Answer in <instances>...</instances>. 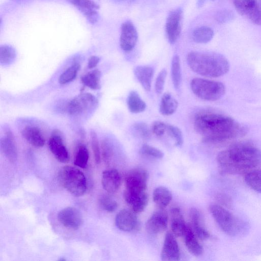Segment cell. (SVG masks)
Here are the masks:
<instances>
[{
    "label": "cell",
    "instance_id": "obj_1",
    "mask_svg": "<svg viewBox=\"0 0 261 261\" xmlns=\"http://www.w3.org/2000/svg\"><path fill=\"white\" fill-rule=\"evenodd\" d=\"M194 127L207 144H217L240 138L247 132V127L227 115L204 112L197 114Z\"/></svg>",
    "mask_w": 261,
    "mask_h": 261
},
{
    "label": "cell",
    "instance_id": "obj_2",
    "mask_svg": "<svg viewBox=\"0 0 261 261\" xmlns=\"http://www.w3.org/2000/svg\"><path fill=\"white\" fill-rule=\"evenodd\" d=\"M217 162L222 173H247L261 164V150L248 142L237 143L220 152Z\"/></svg>",
    "mask_w": 261,
    "mask_h": 261
},
{
    "label": "cell",
    "instance_id": "obj_3",
    "mask_svg": "<svg viewBox=\"0 0 261 261\" xmlns=\"http://www.w3.org/2000/svg\"><path fill=\"white\" fill-rule=\"evenodd\" d=\"M187 62L194 72L208 77L221 76L229 69L227 59L217 53L191 51L187 56Z\"/></svg>",
    "mask_w": 261,
    "mask_h": 261
},
{
    "label": "cell",
    "instance_id": "obj_4",
    "mask_svg": "<svg viewBox=\"0 0 261 261\" xmlns=\"http://www.w3.org/2000/svg\"><path fill=\"white\" fill-rule=\"evenodd\" d=\"M209 210L218 225L227 234L237 236L243 233L246 230V224L222 205L211 204Z\"/></svg>",
    "mask_w": 261,
    "mask_h": 261
},
{
    "label": "cell",
    "instance_id": "obj_5",
    "mask_svg": "<svg viewBox=\"0 0 261 261\" xmlns=\"http://www.w3.org/2000/svg\"><path fill=\"white\" fill-rule=\"evenodd\" d=\"M58 176L62 186L72 195L79 197L86 192V178L79 169L70 166L63 167L59 170Z\"/></svg>",
    "mask_w": 261,
    "mask_h": 261
},
{
    "label": "cell",
    "instance_id": "obj_6",
    "mask_svg": "<svg viewBox=\"0 0 261 261\" xmlns=\"http://www.w3.org/2000/svg\"><path fill=\"white\" fill-rule=\"evenodd\" d=\"M193 93L200 99L207 101H216L225 94L224 85L220 82L196 77L190 84Z\"/></svg>",
    "mask_w": 261,
    "mask_h": 261
},
{
    "label": "cell",
    "instance_id": "obj_7",
    "mask_svg": "<svg viewBox=\"0 0 261 261\" xmlns=\"http://www.w3.org/2000/svg\"><path fill=\"white\" fill-rule=\"evenodd\" d=\"M98 104L96 97L90 93H82L70 100L66 106L70 115L79 116L93 110Z\"/></svg>",
    "mask_w": 261,
    "mask_h": 261
},
{
    "label": "cell",
    "instance_id": "obj_8",
    "mask_svg": "<svg viewBox=\"0 0 261 261\" xmlns=\"http://www.w3.org/2000/svg\"><path fill=\"white\" fill-rule=\"evenodd\" d=\"M148 173L142 168H135L127 172L124 181L125 190L134 192H142L146 190Z\"/></svg>",
    "mask_w": 261,
    "mask_h": 261
},
{
    "label": "cell",
    "instance_id": "obj_9",
    "mask_svg": "<svg viewBox=\"0 0 261 261\" xmlns=\"http://www.w3.org/2000/svg\"><path fill=\"white\" fill-rule=\"evenodd\" d=\"M237 11L252 23L261 25V7L256 0H233Z\"/></svg>",
    "mask_w": 261,
    "mask_h": 261
},
{
    "label": "cell",
    "instance_id": "obj_10",
    "mask_svg": "<svg viewBox=\"0 0 261 261\" xmlns=\"http://www.w3.org/2000/svg\"><path fill=\"white\" fill-rule=\"evenodd\" d=\"M115 222L117 227L123 231H137L140 228L139 220L131 210H121L116 216Z\"/></svg>",
    "mask_w": 261,
    "mask_h": 261
},
{
    "label": "cell",
    "instance_id": "obj_11",
    "mask_svg": "<svg viewBox=\"0 0 261 261\" xmlns=\"http://www.w3.org/2000/svg\"><path fill=\"white\" fill-rule=\"evenodd\" d=\"M182 11L178 8L169 14L166 22L165 30L169 42L174 43L180 36L181 30Z\"/></svg>",
    "mask_w": 261,
    "mask_h": 261
},
{
    "label": "cell",
    "instance_id": "obj_12",
    "mask_svg": "<svg viewBox=\"0 0 261 261\" xmlns=\"http://www.w3.org/2000/svg\"><path fill=\"white\" fill-rule=\"evenodd\" d=\"M168 215L164 208L155 211L146 223V230L150 235L155 236L164 232L167 228Z\"/></svg>",
    "mask_w": 261,
    "mask_h": 261
},
{
    "label": "cell",
    "instance_id": "obj_13",
    "mask_svg": "<svg viewBox=\"0 0 261 261\" xmlns=\"http://www.w3.org/2000/svg\"><path fill=\"white\" fill-rule=\"evenodd\" d=\"M138 40L137 30L130 20L124 22L121 27L120 45L125 52L130 51L135 47Z\"/></svg>",
    "mask_w": 261,
    "mask_h": 261
},
{
    "label": "cell",
    "instance_id": "obj_14",
    "mask_svg": "<svg viewBox=\"0 0 261 261\" xmlns=\"http://www.w3.org/2000/svg\"><path fill=\"white\" fill-rule=\"evenodd\" d=\"M48 144L51 152L59 162L63 163L69 162V154L59 130H55L53 133Z\"/></svg>",
    "mask_w": 261,
    "mask_h": 261
},
{
    "label": "cell",
    "instance_id": "obj_15",
    "mask_svg": "<svg viewBox=\"0 0 261 261\" xmlns=\"http://www.w3.org/2000/svg\"><path fill=\"white\" fill-rule=\"evenodd\" d=\"M175 236L168 232L164 241L161 259L165 261H178L180 259V251Z\"/></svg>",
    "mask_w": 261,
    "mask_h": 261
},
{
    "label": "cell",
    "instance_id": "obj_16",
    "mask_svg": "<svg viewBox=\"0 0 261 261\" xmlns=\"http://www.w3.org/2000/svg\"><path fill=\"white\" fill-rule=\"evenodd\" d=\"M75 7L92 24L98 20L99 5L94 0H66Z\"/></svg>",
    "mask_w": 261,
    "mask_h": 261
},
{
    "label": "cell",
    "instance_id": "obj_17",
    "mask_svg": "<svg viewBox=\"0 0 261 261\" xmlns=\"http://www.w3.org/2000/svg\"><path fill=\"white\" fill-rule=\"evenodd\" d=\"M58 219L64 227L74 230L77 229L83 223L81 213L73 207H67L61 210L58 214Z\"/></svg>",
    "mask_w": 261,
    "mask_h": 261
},
{
    "label": "cell",
    "instance_id": "obj_18",
    "mask_svg": "<svg viewBox=\"0 0 261 261\" xmlns=\"http://www.w3.org/2000/svg\"><path fill=\"white\" fill-rule=\"evenodd\" d=\"M123 197L130 210L136 214L142 212L146 208L149 200L148 195L146 191L134 192L125 190Z\"/></svg>",
    "mask_w": 261,
    "mask_h": 261
},
{
    "label": "cell",
    "instance_id": "obj_19",
    "mask_svg": "<svg viewBox=\"0 0 261 261\" xmlns=\"http://www.w3.org/2000/svg\"><path fill=\"white\" fill-rule=\"evenodd\" d=\"M190 218L192 228L197 237L201 240H205L210 237V234L204 226L203 216L201 212L195 207L190 211Z\"/></svg>",
    "mask_w": 261,
    "mask_h": 261
},
{
    "label": "cell",
    "instance_id": "obj_20",
    "mask_svg": "<svg viewBox=\"0 0 261 261\" xmlns=\"http://www.w3.org/2000/svg\"><path fill=\"white\" fill-rule=\"evenodd\" d=\"M2 152L11 163H14L17 159V149L14 137L12 132L9 129L5 131V136L0 141Z\"/></svg>",
    "mask_w": 261,
    "mask_h": 261
},
{
    "label": "cell",
    "instance_id": "obj_21",
    "mask_svg": "<svg viewBox=\"0 0 261 261\" xmlns=\"http://www.w3.org/2000/svg\"><path fill=\"white\" fill-rule=\"evenodd\" d=\"M121 177L115 169L105 170L102 174L101 184L103 188L110 194L116 193L121 185Z\"/></svg>",
    "mask_w": 261,
    "mask_h": 261
},
{
    "label": "cell",
    "instance_id": "obj_22",
    "mask_svg": "<svg viewBox=\"0 0 261 261\" xmlns=\"http://www.w3.org/2000/svg\"><path fill=\"white\" fill-rule=\"evenodd\" d=\"M21 135L28 143L36 147H42L45 144L44 136L40 128L37 126H26L22 129Z\"/></svg>",
    "mask_w": 261,
    "mask_h": 261
},
{
    "label": "cell",
    "instance_id": "obj_23",
    "mask_svg": "<svg viewBox=\"0 0 261 261\" xmlns=\"http://www.w3.org/2000/svg\"><path fill=\"white\" fill-rule=\"evenodd\" d=\"M170 219L172 232L175 237L183 236L187 225L179 207H174L171 209Z\"/></svg>",
    "mask_w": 261,
    "mask_h": 261
},
{
    "label": "cell",
    "instance_id": "obj_24",
    "mask_svg": "<svg viewBox=\"0 0 261 261\" xmlns=\"http://www.w3.org/2000/svg\"><path fill=\"white\" fill-rule=\"evenodd\" d=\"M185 245L188 251L193 255L199 256L203 253V248L198 240L191 226L187 225L184 234Z\"/></svg>",
    "mask_w": 261,
    "mask_h": 261
},
{
    "label": "cell",
    "instance_id": "obj_25",
    "mask_svg": "<svg viewBox=\"0 0 261 261\" xmlns=\"http://www.w3.org/2000/svg\"><path fill=\"white\" fill-rule=\"evenodd\" d=\"M134 73L142 87L149 91L153 76V68L149 66H138L134 68Z\"/></svg>",
    "mask_w": 261,
    "mask_h": 261
},
{
    "label": "cell",
    "instance_id": "obj_26",
    "mask_svg": "<svg viewBox=\"0 0 261 261\" xmlns=\"http://www.w3.org/2000/svg\"><path fill=\"white\" fill-rule=\"evenodd\" d=\"M153 200L160 208H165L172 199L171 192L164 186L156 187L153 192Z\"/></svg>",
    "mask_w": 261,
    "mask_h": 261
},
{
    "label": "cell",
    "instance_id": "obj_27",
    "mask_svg": "<svg viewBox=\"0 0 261 261\" xmlns=\"http://www.w3.org/2000/svg\"><path fill=\"white\" fill-rule=\"evenodd\" d=\"M178 107L177 101L169 93H165L162 97L159 111L161 114L169 116L176 111Z\"/></svg>",
    "mask_w": 261,
    "mask_h": 261
},
{
    "label": "cell",
    "instance_id": "obj_28",
    "mask_svg": "<svg viewBox=\"0 0 261 261\" xmlns=\"http://www.w3.org/2000/svg\"><path fill=\"white\" fill-rule=\"evenodd\" d=\"M126 102L127 108L132 113H141L144 111L146 108V103L135 91H132L129 93Z\"/></svg>",
    "mask_w": 261,
    "mask_h": 261
},
{
    "label": "cell",
    "instance_id": "obj_29",
    "mask_svg": "<svg viewBox=\"0 0 261 261\" xmlns=\"http://www.w3.org/2000/svg\"><path fill=\"white\" fill-rule=\"evenodd\" d=\"M101 72L97 69L92 70L81 77L82 83L92 90L100 89Z\"/></svg>",
    "mask_w": 261,
    "mask_h": 261
},
{
    "label": "cell",
    "instance_id": "obj_30",
    "mask_svg": "<svg viewBox=\"0 0 261 261\" xmlns=\"http://www.w3.org/2000/svg\"><path fill=\"white\" fill-rule=\"evenodd\" d=\"M214 35L213 29L207 26L199 27L192 33L193 40L198 43H206L210 42Z\"/></svg>",
    "mask_w": 261,
    "mask_h": 261
},
{
    "label": "cell",
    "instance_id": "obj_31",
    "mask_svg": "<svg viewBox=\"0 0 261 261\" xmlns=\"http://www.w3.org/2000/svg\"><path fill=\"white\" fill-rule=\"evenodd\" d=\"M245 181L250 188L261 193V169L252 170L246 173Z\"/></svg>",
    "mask_w": 261,
    "mask_h": 261
},
{
    "label": "cell",
    "instance_id": "obj_32",
    "mask_svg": "<svg viewBox=\"0 0 261 261\" xmlns=\"http://www.w3.org/2000/svg\"><path fill=\"white\" fill-rule=\"evenodd\" d=\"M171 77L174 88L178 89L181 84V70L180 58L177 55L174 56L172 60Z\"/></svg>",
    "mask_w": 261,
    "mask_h": 261
},
{
    "label": "cell",
    "instance_id": "obj_33",
    "mask_svg": "<svg viewBox=\"0 0 261 261\" xmlns=\"http://www.w3.org/2000/svg\"><path fill=\"white\" fill-rule=\"evenodd\" d=\"M80 68L79 63H73L60 74L58 79L59 83L61 85H65L73 81L76 77Z\"/></svg>",
    "mask_w": 261,
    "mask_h": 261
},
{
    "label": "cell",
    "instance_id": "obj_34",
    "mask_svg": "<svg viewBox=\"0 0 261 261\" xmlns=\"http://www.w3.org/2000/svg\"><path fill=\"white\" fill-rule=\"evenodd\" d=\"M101 155L105 163L109 164L115 154V145L113 141L106 138L101 141Z\"/></svg>",
    "mask_w": 261,
    "mask_h": 261
},
{
    "label": "cell",
    "instance_id": "obj_35",
    "mask_svg": "<svg viewBox=\"0 0 261 261\" xmlns=\"http://www.w3.org/2000/svg\"><path fill=\"white\" fill-rule=\"evenodd\" d=\"M16 57L15 48L10 45H2L0 46V63L8 65L12 63Z\"/></svg>",
    "mask_w": 261,
    "mask_h": 261
},
{
    "label": "cell",
    "instance_id": "obj_36",
    "mask_svg": "<svg viewBox=\"0 0 261 261\" xmlns=\"http://www.w3.org/2000/svg\"><path fill=\"white\" fill-rule=\"evenodd\" d=\"M89 156L87 148L84 145L79 146L75 154L74 164L82 168H86L88 164Z\"/></svg>",
    "mask_w": 261,
    "mask_h": 261
},
{
    "label": "cell",
    "instance_id": "obj_37",
    "mask_svg": "<svg viewBox=\"0 0 261 261\" xmlns=\"http://www.w3.org/2000/svg\"><path fill=\"white\" fill-rule=\"evenodd\" d=\"M132 130L135 135L144 140L148 139L151 136L148 125L143 122L134 123L132 126Z\"/></svg>",
    "mask_w": 261,
    "mask_h": 261
},
{
    "label": "cell",
    "instance_id": "obj_38",
    "mask_svg": "<svg viewBox=\"0 0 261 261\" xmlns=\"http://www.w3.org/2000/svg\"><path fill=\"white\" fill-rule=\"evenodd\" d=\"M99 203L102 209L110 213L114 212L118 207L117 201L107 195L101 196L99 199Z\"/></svg>",
    "mask_w": 261,
    "mask_h": 261
},
{
    "label": "cell",
    "instance_id": "obj_39",
    "mask_svg": "<svg viewBox=\"0 0 261 261\" xmlns=\"http://www.w3.org/2000/svg\"><path fill=\"white\" fill-rule=\"evenodd\" d=\"M139 152L140 154L144 155L159 159H162L164 155L163 152L160 149L146 144L141 146Z\"/></svg>",
    "mask_w": 261,
    "mask_h": 261
},
{
    "label": "cell",
    "instance_id": "obj_40",
    "mask_svg": "<svg viewBox=\"0 0 261 261\" xmlns=\"http://www.w3.org/2000/svg\"><path fill=\"white\" fill-rule=\"evenodd\" d=\"M166 133L174 141L176 146H181L182 145L184 142L182 134L178 127L168 125Z\"/></svg>",
    "mask_w": 261,
    "mask_h": 261
},
{
    "label": "cell",
    "instance_id": "obj_41",
    "mask_svg": "<svg viewBox=\"0 0 261 261\" xmlns=\"http://www.w3.org/2000/svg\"><path fill=\"white\" fill-rule=\"evenodd\" d=\"M90 139L95 161L98 164L100 162V149L97 134L93 130L90 133Z\"/></svg>",
    "mask_w": 261,
    "mask_h": 261
},
{
    "label": "cell",
    "instance_id": "obj_42",
    "mask_svg": "<svg viewBox=\"0 0 261 261\" xmlns=\"http://www.w3.org/2000/svg\"><path fill=\"white\" fill-rule=\"evenodd\" d=\"M167 74V70L165 69H163L156 79L154 87L158 94H161L164 90Z\"/></svg>",
    "mask_w": 261,
    "mask_h": 261
},
{
    "label": "cell",
    "instance_id": "obj_43",
    "mask_svg": "<svg viewBox=\"0 0 261 261\" xmlns=\"http://www.w3.org/2000/svg\"><path fill=\"white\" fill-rule=\"evenodd\" d=\"M234 14L229 10L225 9L219 11L215 16L217 21L220 23L228 22L233 19Z\"/></svg>",
    "mask_w": 261,
    "mask_h": 261
},
{
    "label": "cell",
    "instance_id": "obj_44",
    "mask_svg": "<svg viewBox=\"0 0 261 261\" xmlns=\"http://www.w3.org/2000/svg\"><path fill=\"white\" fill-rule=\"evenodd\" d=\"M168 124L161 121H156L152 125V132L157 137H161L166 133Z\"/></svg>",
    "mask_w": 261,
    "mask_h": 261
},
{
    "label": "cell",
    "instance_id": "obj_45",
    "mask_svg": "<svg viewBox=\"0 0 261 261\" xmlns=\"http://www.w3.org/2000/svg\"><path fill=\"white\" fill-rule=\"evenodd\" d=\"M217 199L223 205L229 207L231 204L230 197L224 194H219L217 195Z\"/></svg>",
    "mask_w": 261,
    "mask_h": 261
},
{
    "label": "cell",
    "instance_id": "obj_46",
    "mask_svg": "<svg viewBox=\"0 0 261 261\" xmlns=\"http://www.w3.org/2000/svg\"><path fill=\"white\" fill-rule=\"evenodd\" d=\"M100 61V58L97 56H91L88 61V67L89 69H93L95 67Z\"/></svg>",
    "mask_w": 261,
    "mask_h": 261
},
{
    "label": "cell",
    "instance_id": "obj_47",
    "mask_svg": "<svg viewBox=\"0 0 261 261\" xmlns=\"http://www.w3.org/2000/svg\"><path fill=\"white\" fill-rule=\"evenodd\" d=\"M206 0H198L197 1V6L198 7H200L203 6V5L205 3Z\"/></svg>",
    "mask_w": 261,
    "mask_h": 261
},
{
    "label": "cell",
    "instance_id": "obj_48",
    "mask_svg": "<svg viewBox=\"0 0 261 261\" xmlns=\"http://www.w3.org/2000/svg\"><path fill=\"white\" fill-rule=\"evenodd\" d=\"M117 2H133L135 0H114Z\"/></svg>",
    "mask_w": 261,
    "mask_h": 261
},
{
    "label": "cell",
    "instance_id": "obj_49",
    "mask_svg": "<svg viewBox=\"0 0 261 261\" xmlns=\"http://www.w3.org/2000/svg\"><path fill=\"white\" fill-rule=\"evenodd\" d=\"M212 1H215V0H212Z\"/></svg>",
    "mask_w": 261,
    "mask_h": 261
}]
</instances>
